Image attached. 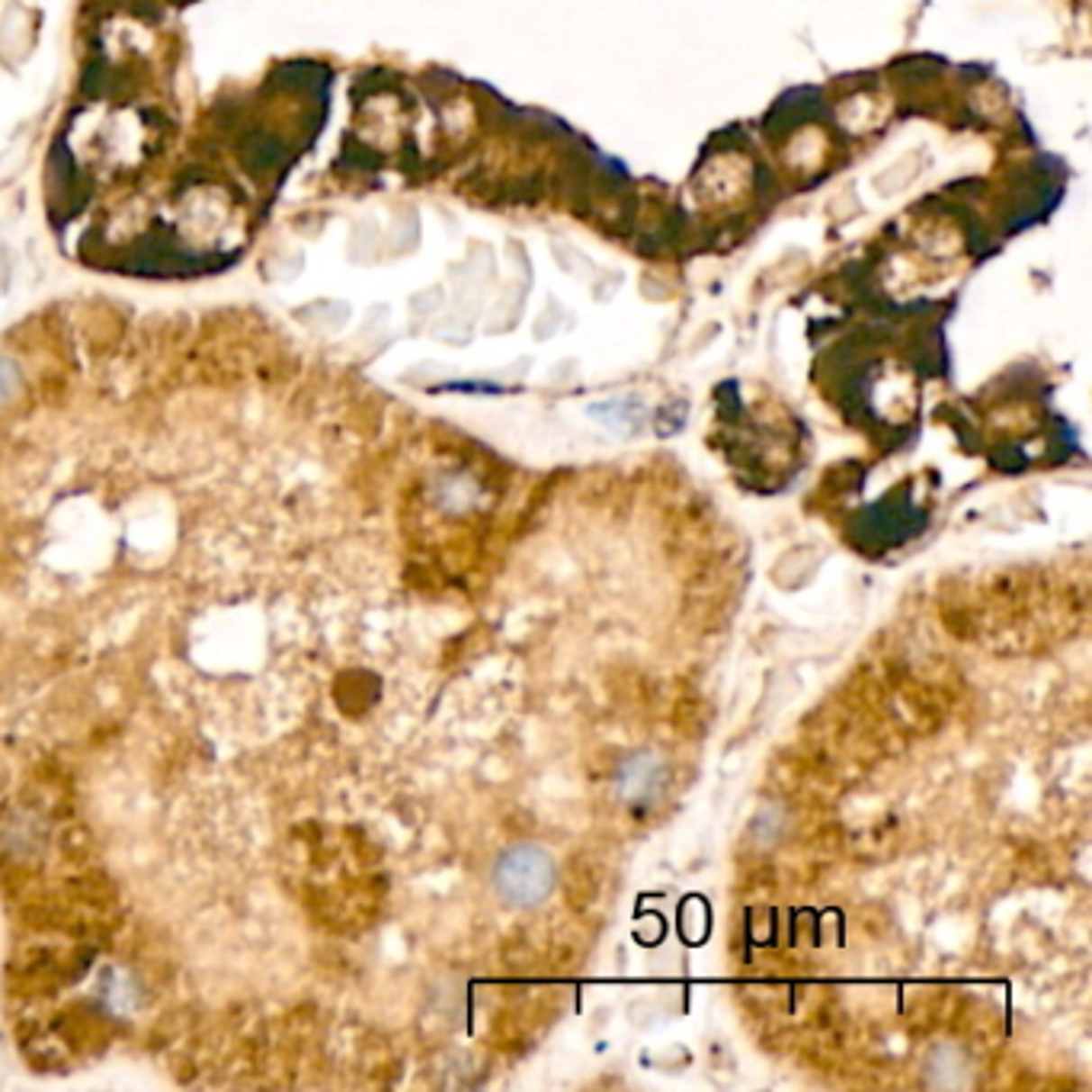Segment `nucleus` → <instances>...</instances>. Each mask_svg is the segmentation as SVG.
<instances>
[{
    "mask_svg": "<svg viewBox=\"0 0 1092 1092\" xmlns=\"http://www.w3.org/2000/svg\"><path fill=\"white\" fill-rule=\"evenodd\" d=\"M496 897L510 906H539L558 881V865L548 849L535 842H519L500 852L490 871Z\"/></svg>",
    "mask_w": 1092,
    "mask_h": 1092,
    "instance_id": "f257e3e1",
    "label": "nucleus"
},
{
    "mask_svg": "<svg viewBox=\"0 0 1092 1092\" xmlns=\"http://www.w3.org/2000/svg\"><path fill=\"white\" fill-rule=\"evenodd\" d=\"M663 778H667V769H663L660 756L638 753L622 766V772H618V791H622V798H625L628 805H651V801L660 795Z\"/></svg>",
    "mask_w": 1092,
    "mask_h": 1092,
    "instance_id": "f03ea898",
    "label": "nucleus"
},
{
    "mask_svg": "<svg viewBox=\"0 0 1092 1092\" xmlns=\"http://www.w3.org/2000/svg\"><path fill=\"white\" fill-rule=\"evenodd\" d=\"M926 1079L942 1089L968 1083V1057L958 1048H935L926 1060Z\"/></svg>",
    "mask_w": 1092,
    "mask_h": 1092,
    "instance_id": "7ed1b4c3",
    "label": "nucleus"
},
{
    "mask_svg": "<svg viewBox=\"0 0 1092 1092\" xmlns=\"http://www.w3.org/2000/svg\"><path fill=\"white\" fill-rule=\"evenodd\" d=\"M16 388H20V372H16L14 362L0 359V404H7L16 395Z\"/></svg>",
    "mask_w": 1092,
    "mask_h": 1092,
    "instance_id": "20e7f679",
    "label": "nucleus"
},
{
    "mask_svg": "<svg viewBox=\"0 0 1092 1092\" xmlns=\"http://www.w3.org/2000/svg\"><path fill=\"white\" fill-rule=\"evenodd\" d=\"M778 109H782V113H795V106H791V100H788V96H785V100L778 103ZM807 115H811V109H801V113L795 115V123H805Z\"/></svg>",
    "mask_w": 1092,
    "mask_h": 1092,
    "instance_id": "39448f33",
    "label": "nucleus"
}]
</instances>
